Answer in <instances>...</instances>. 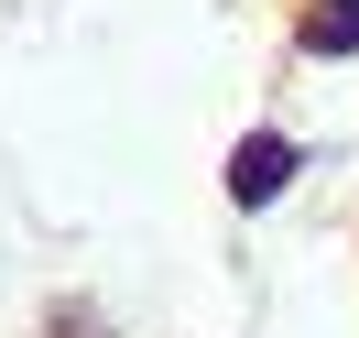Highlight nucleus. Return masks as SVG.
<instances>
[{
	"label": "nucleus",
	"instance_id": "nucleus-1",
	"mask_svg": "<svg viewBox=\"0 0 359 338\" xmlns=\"http://www.w3.org/2000/svg\"><path fill=\"white\" fill-rule=\"evenodd\" d=\"M283 175H294V142H272V131L250 142L240 164H229V186H240V207H262V197H272V186H283Z\"/></svg>",
	"mask_w": 359,
	"mask_h": 338
},
{
	"label": "nucleus",
	"instance_id": "nucleus-2",
	"mask_svg": "<svg viewBox=\"0 0 359 338\" xmlns=\"http://www.w3.org/2000/svg\"><path fill=\"white\" fill-rule=\"evenodd\" d=\"M305 55H359V0H316L305 11Z\"/></svg>",
	"mask_w": 359,
	"mask_h": 338
}]
</instances>
